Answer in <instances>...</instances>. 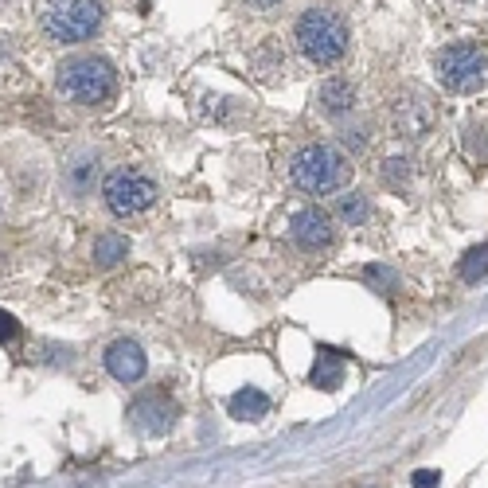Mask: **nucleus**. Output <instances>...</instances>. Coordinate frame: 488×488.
Here are the masks:
<instances>
[{
  "label": "nucleus",
  "instance_id": "nucleus-1",
  "mask_svg": "<svg viewBox=\"0 0 488 488\" xmlns=\"http://www.w3.org/2000/svg\"><path fill=\"white\" fill-rule=\"evenodd\" d=\"M293 44H297L301 59L313 67H337L348 44H352V27H348L344 12L332 5H309L293 24Z\"/></svg>",
  "mask_w": 488,
  "mask_h": 488
},
{
  "label": "nucleus",
  "instance_id": "nucleus-2",
  "mask_svg": "<svg viewBox=\"0 0 488 488\" xmlns=\"http://www.w3.org/2000/svg\"><path fill=\"white\" fill-rule=\"evenodd\" d=\"M55 87L67 102L82 109H102L118 98V71L102 55H67L55 67Z\"/></svg>",
  "mask_w": 488,
  "mask_h": 488
},
{
  "label": "nucleus",
  "instance_id": "nucleus-3",
  "mask_svg": "<svg viewBox=\"0 0 488 488\" xmlns=\"http://www.w3.org/2000/svg\"><path fill=\"white\" fill-rule=\"evenodd\" d=\"M106 20L102 0H36V24L51 44H87Z\"/></svg>",
  "mask_w": 488,
  "mask_h": 488
},
{
  "label": "nucleus",
  "instance_id": "nucleus-4",
  "mask_svg": "<svg viewBox=\"0 0 488 488\" xmlns=\"http://www.w3.org/2000/svg\"><path fill=\"white\" fill-rule=\"evenodd\" d=\"M289 180L305 195H332L344 192L352 180V164L332 145H301L289 157Z\"/></svg>",
  "mask_w": 488,
  "mask_h": 488
},
{
  "label": "nucleus",
  "instance_id": "nucleus-5",
  "mask_svg": "<svg viewBox=\"0 0 488 488\" xmlns=\"http://www.w3.org/2000/svg\"><path fill=\"white\" fill-rule=\"evenodd\" d=\"M434 71L450 94H477L488 82V51L477 39H457L434 55Z\"/></svg>",
  "mask_w": 488,
  "mask_h": 488
},
{
  "label": "nucleus",
  "instance_id": "nucleus-6",
  "mask_svg": "<svg viewBox=\"0 0 488 488\" xmlns=\"http://www.w3.org/2000/svg\"><path fill=\"white\" fill-rule=\"evenodd\" d=\"M102 200L118 219H137L161 200V188L157 180L137 169H114L102 180Z\"/></svg>",
  "mask_w": 488,
  "mask_h": 488
},
{
  "label": "nucleus",
  "instance_id": "nucleus-7",
  "mask_svg": "<svg viewBox=\"0 0 488 488\" xmlns=\"http://www.w3.org/2000/svg\"><path fill=\"white\" fill-rule=\"evenodd\" d=\"M289 239L297 250H305V254H320V250H328L337 243V223H332L328 212H320V207H301L289 223Z\"/></svg>",
  "mask_w": 488,
  "mask_h": 488
},
{
  "label": "nucleus",
  "instance_id": "nucleus-8",
  "mask_svg": "<svg viewBox=\"0 0 488 488\" xmlns=\"http://www.w3.org/2000/svg\"><path fill=\"white\" fill-rule=\"evenodd\" d=\"M130 426L137 430L141 438H157V434H169L172 422H176V402L169 395H157V390H149V395L133 399L130 402Z\"/></svg>",
  "mask_w": 488,
  "mask_h": 488
},
{
  "label": "nucleus",
  "instance_id": "nucleus-9",
  "mask_svg": "<svg viewBox=\"0 0 488 488\" xmlns=\"http://www.w3.org/2000/svg\"><path fill=\"white\" fill-rule=\"evenodd\" d=\"M390 125L402 137H426L430 125H434V106L426 102V94H399L390 102Z\"/></svg>",
  "mask_w": 488,
  "mask_h": 488
},
{
  "label": "nucleus",
  "instance_id": "nucleus-10",
  "mask_svg": "<svg viewBox=\"0 0 488 488\" xmlns=\"http://www.w3.org/2000/svg\"><path fill=\"white\" fill-rule=\"evenodd\" d=\"M106 371L114 375L118 383H137L141 375L149 371V356H145V348L137 344V340H114L106 348Z\"/></svg>",
  "mask_w": 488,
  "mask_h": 488
},
{
  "label": "nucleus",
  "instance_id": "nucleus-11",
  "mask_svg": "<svg viewBox=\"0 0 488 488\" xmlns=\"http://www.w3.org/2000/svg\"><path fill=\"white\" fill-rule=\"evenodd\" d=\"M356 106H359V94H356V82L352 78H344V75H332L325 78L317 87V109L325 118H352L356 114Z\"/></svg>",
  "mask_w": 488,
  "mask_h": 488
},
{
  "label": "nucleus",
  "instance_id": "nucleus-12",
  "mask_svg": "<svg viewBox=\"0 0 488 488\" xmlns=\"http://www.w3.org/2000/svg\"><path fill=\"white\" fill-rule=\"evenodd\" d=\"M63 184L71 188V195L94 192V184H98V157H94V152H78V157L67 164V169H63Z\"/></svg>",
  "mask_w": 488,
  "mask_h": 488
},
{
  "label": "nucleus",
  "instance_id": "nucleus-13",
  "mask_svg": "<svg viewBox=\"0 0 488 488\" xmlns=\"http://www.w3.org/2000/svg\"><path fill=\"white\" fill-rule=\"evenodd\" d=\"M309 383L320 387V390H337L344 383V359L340 352H332V348H320V359L309 371Z\"/></svg>",
  "mask_w": 488,
  "mask_h": 488
},
{
  "label": "nucleus",
  "instance_id": "nucleus-14",
  "mask_svg": "<svg viewBox=\"0 0 488 488\" xmlns=\"http://www.w3.org/2000/svg\"><path fill=\"white\" fill-rule=\"evenodd\" d=\"M254 71L262 75V82H277L286 78V51H282V39H266L258 51H254Z\"/></svg>",
  "mask_w": 488,
  "mask_h": 488
},
{
  "label": "nucleus",
  "instance_id": "nucleus-15",
  "mask_svg": "<svg viewBox=\"0 0 488 488\" xmlns=\"http://www.w3.org/2000/svg\"><path fill=\"white\" fill-rule=\"evenodd\" d=\"M125 258H130V239H125V234L106 231V234H98V239H94V262L102 270L118 266V262H125Z\"/></svg>",
  "mask_w": 488,
  "mask_h": 488
},
{
  "label": "nucleus",
  "instance_id": "nucleus-16",
  "mask_svg": "<svg viewBox=\"0 0 488 488\" xmlns=\"http://www.w3.org/2000/svg\"><path fill=\"white\" fill-rule=\"evenodd\" d=\"M266 410H270V399L262 395L258 387H246L231 399V414L239 418V422H258V418H266Z\"/></svg>",
  "mask_w": 488,
  "mask_h": 488
},
{
  "label": "nucleus",
  "instance_id": "nucleus-17",
  "mask_svg": "<svg viewBox=\"0 0 488 488\" xmlns=\"http://www.w3.org/2000/svg\"><path fill=\"white\" fill-rule=\"evenodd\" d=\"M457 274H462V282H481L488 274V243L465 250L462 262H457Z\"/></svg>",
  "mask_w": 488,
  "mask_h": 488
},
{
  "label": "nucleus",
  "instance_id": "nucleus-18",
  "mask_svg": "<svg viewBox=\"0 0 488 488\" xmlns=\"http://www.w3.org/2000/svg\"><path fill=\"white\" fill-rule=\"evenodd\" d=\"M368 195H359V192H344L340 200H337V215L344 219V223H364L368 219Z\"/></svg>",
  "mask_w": 488,
  "mask_h": 488
},
{
  "label": "nucleus",
  "instance_id": "nucleus-19",
  "mask_svg": "<svg viewBox=\"0 0 488 488\" xmlns=\"http://www.w3.org/2000/svg\"><path fill=\"white\" fill-rule=\"evenodd\" d=\"M383 184L390 188V192H407L410 188V161H402V157H390L387 164H383Z\"/></svg>",
  "mask_w": 488,
  "mask_h": 488
},
{
  "label": "nucleus",
  "instance_id": "nucleus-20",
  "mask_svg": "<svg viewBox=\"0 0 488 488\" xmlns=\"http://www.w3.org/2000/svg\"><path fill=\"white\" fill-rule=\"evenodd\" d=\"M364 282H368L375 293H383V297H387V293H395V286H399V274L375 262V266H368V270H364Z\"/></svg>",
  "mask_w": 488,
  "mask_h": 488
},
{
  "label": "nucleus",
  "instance_id": "nucleus-21",
  "mask_svg": "<svg viewBox=\"0 0 488 488\" xmlns=\"http://www.w3.org/2000/svg\"><path fill=\"white\" fill-rule=\"evenodd\" d=\"M340 145L348 152H364L368 149V125H348V130H340Z\"/></svg>",
  "mask_w": 488,
  "mask_h": 488
},
{
  "label": "nucleus",
  "instance_id": "nucleus-22",
  "mask_svg": "<svg viewBox=\"0 0 488 488\" xmlns=\"http://www.w3.org/2000/svg\"><path fill=\"white\" fill-rule=\"evenodd\" d=\"M20 340V325L8 313H0V344H16Z\"/></svg>",
  "mask_w": 488,
  "mask_h": 488
},
{
  "label": "nucleus",
  "instance_id": "nucleus-23",
  "mask_svg": "<svg viewBox=\"0 0 488 488\" xmlns=\"http://www.w3.org/2000/svg\"><path fill=\"white\" fill-rule=\"evenodd\" d=\"M250 8H258V12H270V8H282L286 0H246Z\"/></svg>",
  "mask_w": 488,
  "mask_h": 488
},
{
  "label": "nucleus",
  "instance_id": "nucleus-24",
  "mask_svg": "<svg viewBox=\"0 0 488 488\" xmlns=\"http://www.w3.org/2000/svg\"><path fill=\"white\" fill-rule=\"evenodd\" d=\"M441 477L438 472H430V469H422V472H414V484H438Z\"/></svg>",
  "mask_w": 488,
  "mask_h": 488
}]
</instances>
